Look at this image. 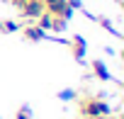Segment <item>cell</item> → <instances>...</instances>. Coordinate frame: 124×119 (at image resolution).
<instances>
[{
    "mask_svg": "<svg viewBox=\"0 0 124 119\" xmlns=\"http://www.w3.org/2000/svg\"><path fill=\"white\" fill-rule=\"evenodd\" d=\"M22 32H24V37H27V39H34V41L44 37V29H41L39 24H27V27H24Z\"/></svg>",
    "mask_w": 124,
    "mask_h": 119,
    "instance_id": "3",
    "label": "cell"
},
{
    "mask_svg": "<svg viewBox=\"0 0 124 119\" xmlns=\"http://www.w3.org/2000/svg\"><path fill=\"white\" fill-rule=\"evenodd\" d=\"M20 10H22V15L27 20H39L44 15V3H41V0H22Z\"/></svg>",
    "mask_w": 124,
    "mask_h": 119,
    "instance_id": "2",
    "label": "cell"
},
{
    "mask_svg": "<svg viewBox=\"0 0 124 119\" xmlns=\"http://www.w3.org/2000/svg\"><path fill=\"white\" fill-rule=\"evenodd\" d=\"M71 49H73V53L80 58V56H83V51H85V44H83V39H78V37H76V39L71 41Z\"/></svg>",
    "mask_w": 124,
    "mask_h": 119,
    "instance_id": "4",
    "label": "cell"
},
{
    "mask_svg": "<svg viewBox=\"0 0 124 119\" xmlns=\"http://www.w3.org/2000/svg\"><path fill=\"white\" fill-rule=\"evenodd\" d=\"M17 119H29V109H27V107H22V109L17 112Z\"/></svg>",
    "mask_w": 124,
    "mask_h": 119,
    "instance_id": "6",
    "label": "cell"
},
{
    "mask_svg": "<svg viewBox=\"0 0 124 119\" xmlns=\"http://www.w3.org/2000/svg\"><path fill=\"white\" fill-rule=\"evenodd\" d=\"M12 3H17V5H20V3H22V0H12Z\"/></svg>",
    "mask_w": 124,
    "mask_h": 119,
    "instance_id": "7",
    "label": "cell"
},
{
    "mask_svg": "<svg viewBox=\"0 0 124 119\" xmlns=\"http://www.w3.org/2000/svg\"><path fill=\"white\" fill-rule=\"evenodd\" d=\"M107 104L97 97H83L80 100V114L85 119H105L107 117Z\"/></svg>",
    "mask_w": 124,
    "mask_h": 119,
    "instance_id": "1",
    "label": "cell"
},
{
    "mask_svg": "<svg viewBox=\"0 0 124 119\" xmlns=\"http://www.w3.org/2000/svg\"><path fill=\"white\" fill-rule=\"evenodd\" d=\"M93 71H95V75H97V78H102V80L107 78V68H105L100 61H95V63H93Z\"/></svg>",
    "mask_w": 124,
    "mask_h": 119,
    "instance_id": "5",
    "label": "cell"
}]
</instances>
